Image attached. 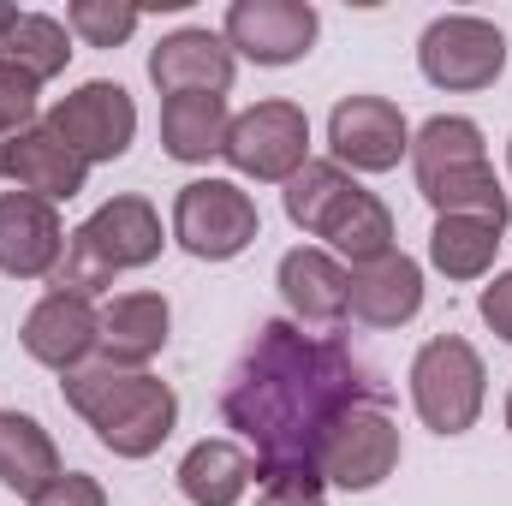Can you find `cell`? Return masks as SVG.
<instances>
[{"label":"cell","instance_id":"1","mask_svg":"<svg viewBox=\"0 0 512 506\" xmlns=\"http://www.w3.org/2000/svg\"><path fill=\"white\" fill-rule=\"evenodd\" d=\"M352 405H382V376L340 340L298 322H262L221 387V417L256 447V477H316L328 429Z\"/></svg>","mask_w":512,"mask_h":506},{"label":"cell","instance_id":"2","mask_svg":"<svg viewBox=\"0 0 512 506\" xmlns=\"http://www.w3.org/2000/svg\"><path fill=\"white\" fill-rule=\"evenodd\" d=\"M66 405L96 429V441L114 459H149L173 423H179V399L167 381H155L149 370H120V364H84L60 381Z\"/></svg>","mask_w":512,"mask_h":506},{"label":"cell","instance_id":"3","mask_svg":"<svg viewBox=\"0 0 512 506\" xmlns=\"http://www.w3.org/2000/svg\"><path fill=\"white\" fill-rule=\"evenodd\" d=\"M483 381L489 370L477 346L459 334H441L411 358V405L435 435H465L483 417Z\"/></svg>","mask_w":512,"mask_h":506},{"label":"cell","instance_id":"4","mask_svg":"<svg viewBox=\"0 0 512 506\" xmlns=\"http://www.w3.org/2000/svg\"><path fill=\"white\" fill-rule=\"evenodd\" d=\"M262 233L256 203L233 185V179H191L173 197V239L197 262H233L239 251H251Z\"/></svg>","mask_w":512,"mask_h":506},{"label":"cell","instance_id":"5","mask_svg":"<svg viewBox=\"0 0 512 506\" xmlns=\"http://www.w3.org/2000/svg\"><path fill=\"white\" fill-rule=\"evenodd\" d=\"M417 66L435 90H489L507 72V36L489 18L471 12H447L423 30L417 42Z\"/></svg>","mask_w":512,"mask_h":506},{"label":"cell","instance_id":"6","mask_svg":"<svg viewBox=\"0 0 512 506\" xmlns=\"http://www.w3.org/2000/svg\"><path fill=\"white\" fill-rule=\"evenodd\" d=\"M393 465H399V423L387 417V405H352L316 453V483L370 495L393 477Z\"/></svg>","mask_w":512,"mask_h":506},{"label":"cell","instance_id":"7","mask_svg":"<svg viewBox=\"0 0 512 506\" xmlns=\"http://www.w3.org/2000/svg\"><path fill=\"white\" fill-rule=\"evenodd\" d=\"M245 179L262 185H286L304 161H310V120L298 102H256L227 126V149H221Z\"/></svg>","mask_w":512,"mask_h":506},{"label":"cell","instance_id":"8","mask_svg":"<svg viewBox=\"0 0 512 506\" xmlns=\"http://www.w3.org/2000/svg\"><path fill=\"white\" fill-rule=\"evenodd\" d=\"M48 126L66 137V149L84 155V167L120 161L131 149V137H137V102L126 96V84L96 78V84H78L72 96H60L48 108Z\"/></svg>","mask_w":512,"mask_h":506},{"label":"cell","instance_id":"9","mask_svg":"<svg viewBox=\"0 0 512 506\" xmlns=\"http://www.w3.org/2000/svg\"><path fill=\"white\" fill-rule=\"evenodd\" d=\"M316 30H322V18L304 0H233L221 36L233 54H245L256 66H292L310 54Z\"/></svg>","mask_w":512,"mask_h":506},{"label":"cell","instance_id":"10","mask_svg":"<svg viewBox=\"0 0 512 506\" xmlns=\"http://www.w3.org/2000/svg\"><path fill=\"white\" fill-rule=\"evenodd\" d=\"M328 143H334L340 167H352V173H387L411 149V126H405V114L387 96H346L328 114Z\"/></svg>","mask_w":512,"mask_h":506},{"label":"cell","instance_id":"11","mask_svg":"<svg viewBox=\"0 0 512 506\" xmlns=\"http://www.w3.org/2000/svg\"><path fill=\"white\" fill-rule=\"evenodd\" d=\"M66 256V227L54 203L30 191H0V274L12 280H48Z\"/></svg>","mask_w":512,"mask_h":506},{"label":"cell","instance_id":"12","mask_svg":"<svg viewBox=\"0 0 512 506\" xmlns=\"http://www.w3.org/2000/svg\"><path fill=\"white\" fill-rule=\"evenodd\" d=\"M233 66L239 60L215 30H173L149 48V84L161 96H227Z\"/></svg>","mask_w":512,"mask_h":506},{"label":"cell","instance_id":"13","mask_svg":"<svg viewBox=\"0 0 512 506\" xmlns=\"http://www.w3.org/2000/svg\"><path fill=\"white\" fill-rule=\"evenodd\" d=\"M96 334H102V310H90V298H72V292H48L30 316H24V352L60 376L84 370L90 352H96Z\"/></svg>","mask_w":512,"mask_h":506},{"label":"cell","instance_id":"14","mask_svg":"<svg viewBox=\"0 0 512 506\" xmlns=\"http://www.w3.org/2000/svg\"><path fill=\"white\" fill-rule=\"evenodd\" d=\"M346 310L364 328H405L423 310V268L405 251H387L382 262H364L346 274Z\"/></svg>","mask_w":512,"mask_h":506},{"label":"cell","instance_id":"15","mask_svg":"<svg viewBox=\"0 0 512 506\" xmlns=\"http://www.w3.org/2000/svg\"><path fill=\"white\" fill-rule=\"evenodd\" d=\"M6 179L18 185V191H30V197H42V203H72L78 191H84V179H90V167H84V155L78 149H66V137L48 126H30L12 137V155H6Z\"/></svg>","mask_w":512,"mask_h":506},{"label":"cell","instance_id":"16","mask_svg":"<svg viewBox=\"0 0 512 506\" xmlns=\"http://www.w3.org/2000/svg\"><path fill=\"white\" fill-rule=\"evenodd\" d=\"M78 239L102 256L114 274L149 268V262L161 256V215H155L143 197H114V203H102V209L78 227Z\"/></svg>","mask_w":512,"mask_h":506},{"label":"cell","instance_id":"17","mask_svg":"<svg viewBox=\"0 0 512 506\" xmlns=\"http://www.w3.org/2000/svg\"><path fill=\"white\" fill-rule=\"evenodd\" d=\"M167 298L161 292H126L102 310V334H96V352L102 364H120V370H143L161 346H167Z\"/></svg>","mask_w":512,"mask_h":506},{"label":"cell","instance_id":"18","mask_svg":"<svg viewBox=\"0 0 512 506\" xmlns=\"http://www.w3.org/2000/svg\"><path fill=\"white\" fill-rule=\"evenodd\" d=\"M280 298L292 304L298 322H340L346 316V268L328 251H298L280 256Z\"/></svg>","mask_w":512,"mask_h":506},{"label":"cell","instance_id":"19","mask_svg":"<svg viewBox=\"0 0 512 506\" xmlns=\"http://www.w3.org/2000/svg\"><path fill=\"white\" fill-rule=\"evenodd\" d=\"M256 483V459L233 441H197L179 459V495L191 506H239V495Z\"/></svg>","mask_w":512,"mask_h":506},{"label":"cell","instance_id":"20","mask_svg":"<svg viewBox=\"0 0 512 506\" xmlns=\"http://www.w3.org/2000/svg\"><path fill=\"white\" fill-rule=\"evenodd\" d=\"M60 477V447L54 435L24 417V411H0V483L24 501H36L48 483Z\"/></svg>","mask_w":512,"mask_h":506},{"label":"cell","instance_id":"21","mask_svg":"<svg viewBox=\"0 0 512 506\" xmlns=\"http://www.w3.org/2000/svg\"><path fill=\"white\" fill-rule=\"evenodd\" d=\"M227 96H167L161 102V143L173 161H209L227 149Z\"/></svg>","mask_w":512,"mask_h":506},{"label":"cell","instance_id":"22","mask_svg":"<svg viewBox=\"0 0 512 506\" xmlns=\"http://www.w3.org/2000/svg\"><path fill=\"white\" fill-rule=\"evenodd\" d=\"M489 149H483V131L465 114H435L429 126L411 137V173H417V191L447 179V173H465V167H483Z\"/></svg>","mask_w":512,"mask_h":506},{"label":"cell","instance_id":"23","mask_svg":"<svg viewBox=\"0 0 512 506\" xmlns=\"http://www.w3.org/2000/svg\"><path fill=\"white\" fill-rule=\"evenodd\" d=\"M322 239L334 245V251L346 256L352 268H364V262H382L393 251V215H387V203L376 191H352L334 215H328V227H322Z\"/></svg>","mask_w":512,"mask_h":506},{"label":"cell","instance_id":"24","mask_svg":"<svg viewBox=\"0 0 512 506\" xmlns=\"http://www.w3.org/2000/svg\"><path fill=\"white\" fill-rule=\"evenodd\" d=\"M352 191H358V179H352L340 161H304V167L286 179V221L322 239L328 215H334Z\"/></svg>","mask_w":512,"mask_h":506},{"label":"cell","instance_id":"25","mask_svg":"<svg viewBox=\"0 0 512 506\" xmlns=\"http://www.w3.org/2000/svg\"><path fill=\"white\" fill-rule=\"evenodd\" d=\"M495 251H501V233L483 221H465V215H441L429 233V262L447 280H483L495 268Z\"/></svg>","mask_w":512,"mask_h":506},{"label":"cell","instance_id":"26","mask_svg":"<svg viewBox=\"0 0 512 506\" xmlns=\"http://www.w3.org/2000/svg\"><path fill=\"white\" fill-rule=\"evenodd\" d=\"M0 60H12V66H18L24 78H36V84L60 78L66 60H72V48H66V24L48 18V12H18V24H12L6 42H0Z\"/></svg>","mask_w":512,"mask_h":506},{"label":"cell","instance_id":"27","mask_svg":"<svg viewBox=\"0 0 512 506\" xmlns=\"http://www.w3.org/2000/svg\"><path fill=\"white\" fill-rule=\"evenodd\" d=\"M66 24L90 48H120L131 30H137V6H120V0H72L66 6Z\"/></svg>","mask_w":512,"mask_h":506},{"label":"cell","instance_id":"28","mask_svg":"<svg viewBox=\"0 0 512 506\" xmlns=\"http://www.w3.org/2000/svg\"><path fill=\"white\" fill-rule=\"evenodd\" d=\"M36 78H24L12 60H0V137H18V131L36 126Z\"/></svg>","mask_w":512,"mask_h":506},{"label":"cell","instance_id":"29","mask_svg":"<svg viewBox=\"0 0 512 506\" xmlns=\"http://www.w3.org/2000/svg\"><path fill=\"white\" fill-rule=\"evenodd\" d=\"M30 506H108V495H102L96 477H84V471H60V477H54Z\"/></svg>","mask_w":512,"mask_h":506},{"label":"cell","instance_id":"30","mask_svg":"<svg viewBox=\"0 0 512 506\" xmlns=\"http://www.w3.org/2000/svg\"><path fill=\"white\" fill-rule=\"evenodd\" d=\"M483 322L512 346V274H495V280L483 286Z\"/></svg>","mask_w":512,"mask_h":506},{"label":"cell","instance_id":"31","mask_svg":"<svg viewBox=\"0 0 512 506\" xmlns=\"http://www.w3.org/2000/svg\"><path fill=\"white\" fill-rule=\"evenodd\" d=\"M256 506H328V501H322L316 477H286V483H268Z\"/></svg>","mask_w":512,"mask_h":506},{"label":"cell","instance_id":"32","mask_svg":"<svg viewBox=\"0 0 512 506\" xmlns=\"http://www.w3.org/2000/svg\"><path fill=\"white\" fill-rule=\"evenodd\" d=\"M18 24V6H0V42H6V30Z\"/></svg>","mask_w":512,"mask_h":506},{"label":"cell","instance_id":"33","mask_svg":"<svg viewBox=\"0 0 512 506\" xmlns=\"http://www.w3.org/2000/svg\"><path fill=\"white\" fill-rule=\"evenodd\" d=\"M6 155H12V137H0V173H6Z\"/></svg>","mask_w":512,"mask_h":506},{"label":"cell","instance_id":"34","mask_svg":"<svg viewBox=\"0 0 512 506\" xmlns=\"http://www.w3.org/2000/svg\"><path fill=\"white\" fill-rule=\"evenodd\" d=\"M507 429H512V393H507Z\"/></svg>","mask_w":512,"mask_h":506},{"label":"cell","instance_id":"35","mask_svg":"<svg viewBox=\"0 0 512 506\" xmlns=\"http://www.w3.org/2000/svg\"><path fill=\"white\" fill-rule=\"evenodd\" d=\"M507 167H512V143H507Z\"/></svg>","mask_w":512,"mask_h":506}]
</instances>
